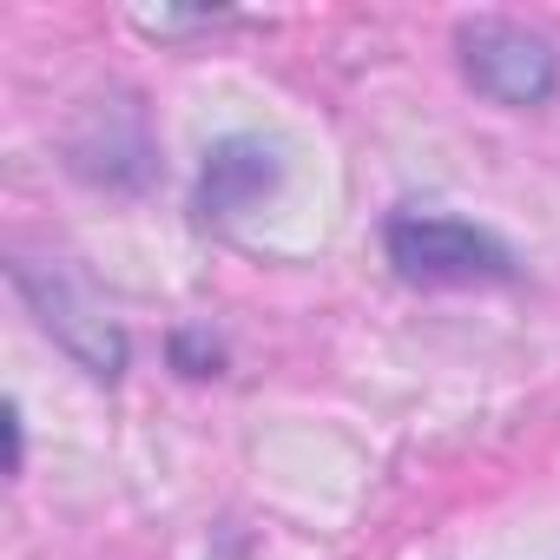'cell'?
<instances>
[{
  "instance_id": "1",
  "label": "cell",
  "mask_w": 560,
  "mask_h": 560,
  "mask_svg": "<svg viewBox=\"0 0 560 560\" xmlns=\"http://www.w3.org/2000/svg\"><path fill=\"white\" fill-rule=\"evenodd\" d=\"M389 264L402 284L422 291H468V284H508L514 277V250L448 211H402L389 218Z\"/></svg>"
},
{
  "instance_id": "2",
  "label": "cell",
  "mask_w": 560,
  "mask_h": 560,
  "mask_svg": "<svg viewBox=\"0 0 560 560\" xmlns=\"http://www.w3.org/2000/svg\"><path fill=\"white\" fill-rule=\"evenodd\" d=\"M14 291L34 304L40 330L86 370V376H119L126 370V337L106 324V311L86 298V284H73V277L60 264H14Z\"/></svg>"
},
{
  "instance_id": "3",
  "label": "cell",
  "mask_w": 560,
  "mask_h": 560,
  "mask_svg": "<svg viewBox=\"0 0 560 560\" xmlns=\"http://www.w3.org/2000/svg\"><path fill=\"white\" fill-rule=\"evenodd\" d=\"M462 73L494 106H540L553 93V47L514 21H468L462 27Z\"/></svg>"
},
{
  "instance_id": "4",
  "label": "cell",
  "mask_w": 560,
  "mask_h": 560,
  "mask_svg": "<svg viewBox=\"0 0 560 560\" xmlns=\"http://www.w3.org/2000/svg\"><path fill=\"white\" fill-rule=\"evenodd\" d=\"M277 178H284V165H277L270 145H257V139H224V145L205 152L198 211H205V218H237V211H250L264 191H277Z\"/></svg>"
}]
</instances>
